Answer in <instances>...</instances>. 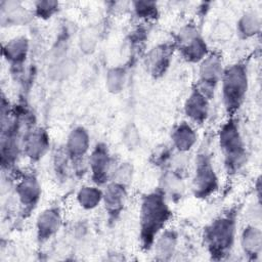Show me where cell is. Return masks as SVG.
<instances>
[{"label":"cell","instance_id":"3957f363","mask_svg":"<svg viewBox=\"0 0 262 262\" xmlns=\"http://www.w3.org/2000/svg\"><path fill=\"white\" fill-rule=\"evenodd\" d=\"M232 238V226L228 220H220L216 222L212 229L209 232V239L211 243V247L217 248L221 247V249H225Z\"/></svg>","mask_w":262,"mask_h":262},{"label":"cell","instance_id":"7a4b0ae2","mask_svg":"<svg viewBox=\"0 0 262 262\" xmlns=\"http://www.w3.org/2000/svg\"><path fill=\"white\" fill-rule=\"evenodd\" d=\"M245 76L237 68H231L225 75L224 95L228 106L236 105L245 91Z\"/></svg>","mask_w":262,"mask_h":262},{"label":"cell","instance_id":"6da1fadb","mask_svg":"<svg viewBox=\"0 0 262 262\" xmlns=\"http://www.w3.org/2000/svg\"><path fill=\"white\" fill-rule=\"evenodd\" d=\"M167 209L165 204L158 195H149L142 208V230L145 233V239L151 238L155 231L160 228L167 218Z\"/></svg>","mask_w":262,"mask_h":262}]
</instances>
